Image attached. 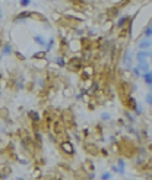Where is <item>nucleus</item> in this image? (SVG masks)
<instances>
[{
	"label": "nucleus",
	"instance_id": "obj_1",
	"mask_svg": "<svg viewBox=\"0 0 152 180\" xmlns=\"http://www.w3.org/2000/svg\"><path fill=\"white\" fill-rule=\"evenodd\" d=\"M149 56H151V51H149V50H139V51L136 53L135 59H136V62H138V64H139V63L148 62Z\"/></svg>",
	"mask_w": 152,
	"mask_h": 180
},
{
	"label": "nucleus",
	"instance_id": "obj_2",
	"mask_svg": "<svg viewBox=\"0 0 152 180\" xmlns=\"http://www.w3.org/2000/svg\"><path fill=\"white\" fill-rule=\"evenodd\" d=\"M32 15H34V13H31L29 10H24V12L18 13V15L13 18V22H22V21H25V19H29Z\"/></svg>",
	"mask_w": 152,
	"mask_h": 180
},
{
	"label": "nucleus",
	"instance_id": "obj_3",
	"mask_svg": "<svg viewBox=\"0 0 152 180\" xmlns=\"http://www.w3.org/2000/svg\"><path fill=\"white\" fill-rule=\"evenodd\" d=\"M34 41L38 44L40 47H42V49H46V46H47V40L42 37V35H40V34H35V35H34Z\"/></svg>",
	"mask_w": 152,
	"mask_h": 180
},
{
	"label": "nucleus",
	"instance_id": "obj_4",
	"mask_svg": "<svg viewBox=\"0 0 152 180\" xmlns=\"http://www.w3.org/2000/svg\"><path fill=\"white\" fill-rule=\"evenodd\" d=\"M152 46V42H151V40L149 38H143L139 44H138V47H139V50H149V47Z\"/></svg>",
	"mask_w": 152,
	"mask_h": 180
},
{
	"label": "nucleus",
	"instance_id": "obj_5",
	"mask_svg": "<svg viewBox=\"0 0 152 180\" xmlns=\"http://www.w3.org/2000/svg\"><path fill=\"white\" fill-rule=\"evenodd\" d=\"M138 69L142 72V75L143 73H148L149 70H151V66H149V63L148 62H143V63H139L138 64Z\"/></svg>",
	"mask_w": 152,
	"mask_h": 180
},
{
	"label": "nucleus",
	"instance_id": "obj_6",
	"mask_svg": "<svg viewBox=\"0 0 152 180\" xmlns=\"http://www.w3.org/2000/svg\"><path fill=\"white\" fill-rule=\"evenodd\" d=\"M2 53H3V54H6V56H10V54L13 53V49H12V46H10L9 42L3 44V47H2Z\"/></svg>",
	"mask_w": 152,
	"mask_h": 180
},
{
	"label": "nucleus",
	"instance_id": "obj_7",
	"mask_svg": "<svg viewBox=\"0 0 152 180\" xmlns=\"http://www.w3.org/2000/svg\"><path fill=\"white\" fill-rule=\"evenodd\" d=\"M123 64H126V66L132 64V53H130V51H126V54L123 57Z\"/></svg>",
	"mask_w": 152,
	"mask_h": 180
},
{
	"label": "nucleus",
	"instance_id": "obj_8",
	"mask_svg": "<svg viewBox=\"0 0 152 180\" xmlns=\"http://www.w3.org/2000/svg\"><path fill=\"white\" fill-rule=\"evenodd\" d=\"M28 117H29L32 122H35V123L41 120V116L37 113V111H29V113H28Z\"/></svg>",
	"mask_w": 152,
	"mask_h": 180
},
{
	"label": "nucleus",
	"instance_id": "obj_9",
	"mask_svg": "<svg viewBox=\"0 0 152 180\" xmlns=\"http://www.w3.org/2000/svg\"><path fill=\"white\" fill-rule=\"evenodd\" d=\"M142 78H143V81H145L146 85H151V86H152V72H151V70H149L148 73H143Z\"/></svg>",
	"mask_w": 152,
	"mask_h": 180
},
{
	"label": "nucleus",
	"instance_id": "obj_10",
	"mask_svg": "<svg viewBox=\"0 0 152 180\" xmlns=\"http://www.w3.org/2000/svg\"><path fill=\"white\" fill-rule=\"evenodd\" d=\"M61 146H63V149H64V151L69 152V154H73V152H75V151H73L72 144H69V142H63V144H61Z\"/></svg>",
	"mask_w": 152,
	"mask_h": 180
},
{
	"label": "nucleus",
	"instance_id": "obj_11",
	"mask_svg": "<svg viewBox=\"0 0 152 180\" xmlns=\"http://www.w3.org/2000/svg\"><path fill=\"white\" fill-rule=\"evenodd\" d=\"M53 47H54V38L51 37L48 41H47V46H46V51H51L53 50Z\"/></svg>",
	"mask_w": 152,
	"mask_h": 180
},
{
	"label": "nucleus",
	"instance_id": "obj_12",
	"mask_svg": "<svg viewBox=\"0 0 152 180\" xmlns=\"http://www.w3.org/2000/svg\"><path fill=\"white\" fill-rule=\"evenodd\" d=\"M54 62H56L59 66H61V67H64V64H66V60H64L63 57H60V56H59V57H56V59H54Z\"/></svg>",
	"mask_w": 152,
	"mask_h": 180
},
{
	"label": "nucleus",
	"instance_id": "obj_13",
	"mask_svg": "<svg viewBox=\"0 0 152 180\" xmlns=\"http://www.w3.org/2000/svg\"><path fill=\"white\" fill-rule=\"evenodd\" d=\"M111 170H113V171H116V173H119V174H121V176L124 174V168H123V167H119V166H113V167H111Z\"/></svg>",
	"mask_w": 152,
	"mask_h": 180
},
{
	"label": "nucleus",
	"instance_id": "obj_14",
	"mask_svg": "<svg viewBox=\"0 0 152 180\" xmlns=\"http://www.w3.org/2000/svg\"><path fill=\"white\" fill-rule=\"evenodd\" d=\"M143 35H145V38H149V40H151V37H152V27H148V28L143 31Z\"/></svg>",
	"mask_w": 152,
	"mask_h": 180
},
{
	"label": "nucleus",
	"instance_id": "obj_15",
	"mask_svg": "<svg viewBox=\"0 0 152 180\" xmlns=\"http://www.w3.org/2000/svg\"><path fill=\"white\" fill-rule=\"evenodd\" d=\"M126 22H127V16H123V18H120L119 19V22H117V27H124L126 25Z\"/></svg>",
	"mask_w": 152,
	"mask_h": 180
},
{
	"label": "nucleus",
	"instance_id": "obj_16",
	"mask_svg": "<svg viewBox=\"0 0 152 180\" xmlns=\"http://www.w3.org/2000/svg\"><path fill=\"white\" fill-rule=\"evenodd\" d=\"M19 5L20 8H28L31 5V0H19Z\"/></svg>",
	"mask_w": 152,
	"mask_h": 180
},
{
	"label": "nucleus",
	"instance_id": "obj_17",
	"mask_svg": "<svg viewBox=\"0 0 152 180\" xmlns=\"http://www.w3.org/2000/svg\"><path fill=\"white\" fill-rule=\"evenodd\" d=\"M111 177H113L111 173H104V174H101L100 179H101V180H111Z\"/></svg>",
	"mask_w": 152,
	"mask_h": 180
},
{
	"label": "nucleus",
	"instance_id": "obj_18",
	"mask_svg": "<svg viewBox=\"0 0 152 180\" xmlns=\"http://www.w3.org/2000/svg\"><path fill=\"white\" fill-rule=\"evenodd\" d=\"M110 119H111V116L108 114V113H102V114H101V120H104V122L110 120Z\"/></svg>",
	"mask_w": 152,
	"mask_h": 180
},
{
	"label": "nucleus",
	"instance_id": "obj_19",
	"mask_svg": "<svg viewBox=\"0 0 152 180\" xmlns=\"http://www.w3.org/2000/svg\"><path fill=\"white\" fill-rule=\"evenodd\" d=\"M133 73H135V75H136L138 78H140V76H142V72H140V70L138 69V66H136V67H133Z\"/></svg>",
	"mask_w": 152,
	"mask_h": 180
},
{
	"label": "nucleus",
	"instance_id": "obj_20",
	"mask_svg": "<svg viewBox=\"0 0 152 180\" xmlns=\"http://www.w3.org/2000/svg\"><path fill=\"white\" fill-rule=\"evenodd\" d=\"M35 139H37L38 142H42V136H41V133H40L38 130L35 132Z\"/></svg>",
	"mask_w": 152,
	"mask_h": 180
},
{
	"label": "nucleus",
	"instance_id": "obj_21",
	"mask_svg": "<svg viewBox=\"0 0 152 180\" xmlns=\"http://www.w3.org/2000/svg\"><path fill=\"white\" fill-rule=\"evenodd\" d=\"M146 101H148V104L152 107V95H151V94H148V95H146Z\"/></svg>",
	"mask_w": 152,
	"mask_h": 180
},
{
	"label": "nucleus",
	"instance_id": "obj_22",
	"mask_svg": "<svg viewBox=\"0 0 152 180\" xmlns=\"http://www.w3.org/2000/svg\"><path fill=\"white\" fill-rule=\"evenodd\" d=\"M117 166H119V167H123V168H124V166H126V163H124L123 160H119V164H117Z\"/></svg>",
	"mask_w": 152,
	"mask_h": 180
},
{
	"label": "nucleus",
	"instance_id": "obj_23",
	"mask_svg": "<svg viewBox=\"0 0 152 180\" xmlns=\"http://www.w3.org/2000/svg\"><path fill=\"white\" fill-rule=\"evenodd\" d=\"M126 116H127V119H129V120H130V122H133V120H135V119H133V117H132V116H130V114H129V113H126Z\"/></svg>",
	"mask_w": 152,
	"mask_h": 180
},
{
	"label": "nucleus",
	"instance_id": "obj_24",
	"mask_svg": "<svg viewBox=\"0 0 152 180\" xmlns=\"http://www.w3.org/2000/svg\"><path fill=\"white\" fill-rule=\"evenodd\" d=\"M2 19H3V10L0 9V21H2Z\"/></svg>",
	"mask_w": 152,
	"mask_h": 180
},
{
	"label": "nucleus",
	"instance_id": "obj_25",
	"mask_svg": "<svg viewBox=\"0 0 152 180\" xmlns=\"http://www.w3.org/2000/svg\"><path fill=\"white\" fill-rule=\"evenodd\" d=\"M18 180H25L24 177H18Z\"/></svg>",
	"mask_w": 152,
	"mask_h": 180
},
{
	"label": "nucleus",
	"instance_id": "obj_26",
	"mask_svg": "<svg viewBox=\"0 0 152 180\" xmlns=\"http://www.w3.org/2000/svg\"><path fill=\"white\" fill-rule=\"evenodd\" d=\"M149 59H151V63H152V53H151V56H149Z\"/></svg>",
	"mask_w": 152,
	"mask_h": 180
},
{
	"label": "nucleus",
	"instance_id": "obj_27",
	"mask_svg": "<svg viewBox=\"0 0 152 180\" xmlns=\"http://www.w3.org/2000/svg\"><path fill=\"white\" fill-rule=\"evenodd\" d=\"M2 57H3V54H0V60H2Z\"/></svg>",
	"mask_w": 152,
	"mask_h": 180
},
{
	"label": "nucleus",
	"instance_id": "obj_28",
	"mask_svg": "<svg viewBox=\"0 0 152 180\" xmlns=\"http://www.w3.org/2000/svg\"><path fill=\"white\" fill-rule=\"evenodd\" d=\"M151 27H152V25H151Z\"/></svg>",
	"mask_w": 152,
	"mask_h": 180
},
{
	"label": "nucleus",
	"instance_id": "obj_29",
	"mask_svg": "<svg viewBox=\"0 0 152 180\" xmlns=\"http://www.w3.org/2000/svg\"><path fill=\"white\" fill-rule=\"evenodd\" d=\"M151 72H152V70H151Z\"/></svg>",
	"mask_w": 152,
	"mask_h": 180
}]
</instances>
